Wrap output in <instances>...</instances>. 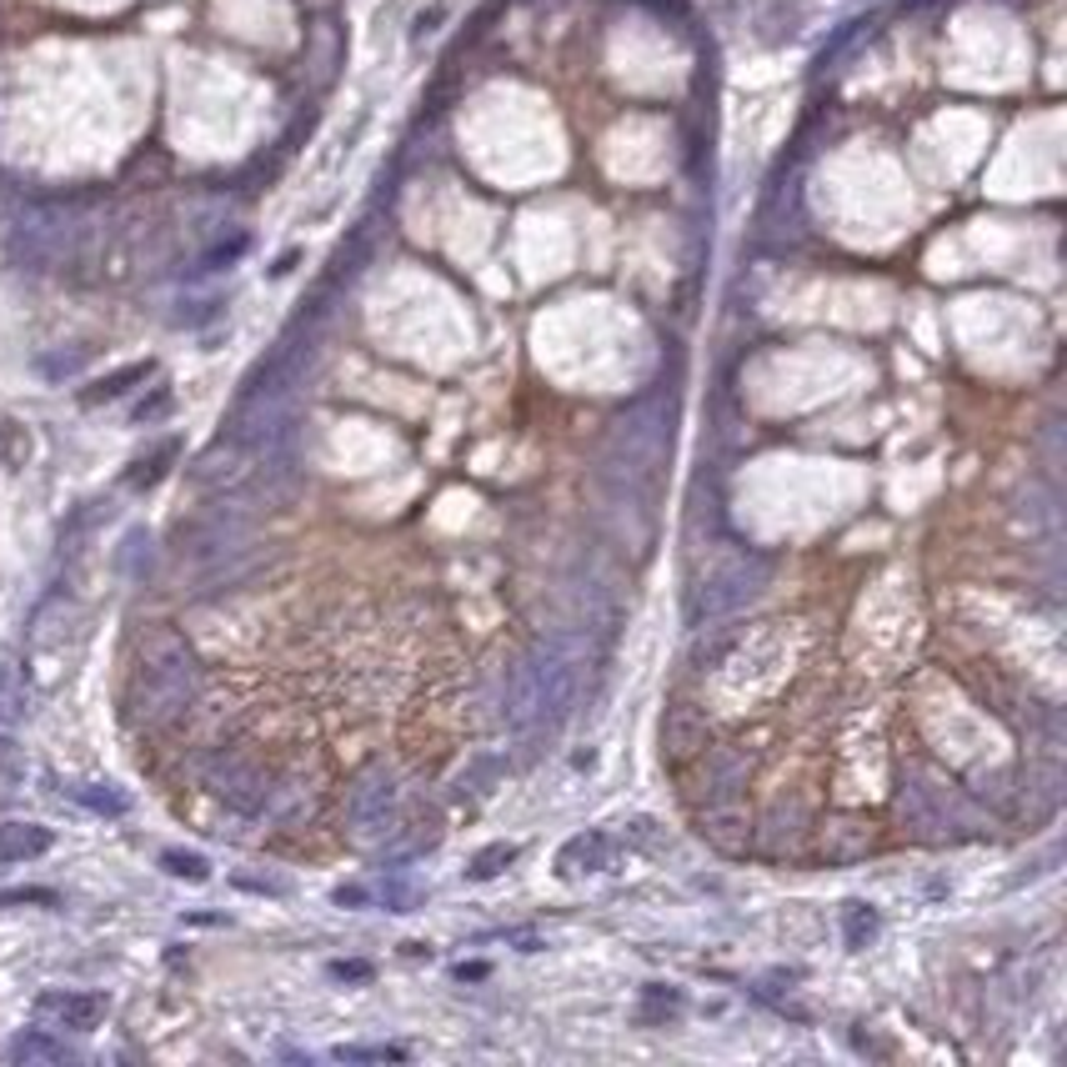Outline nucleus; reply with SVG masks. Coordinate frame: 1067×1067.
I'll list each match as a JSON object with an SVG mask.
<instances>
[{
	"label": "nucleus",
	"instance_id": "nucleus-1",
	"mask_svg": "<svg viewBox=\"0 0 1067 1067\" xmlns=\"http://www.w3.org/2000/svg\"><path fill=\"white\" fill-rule=\"evenodd\" d=\"M196 687H201L196 652L181 636H156L146 646V657L136 662V671H131V692H125L131 722H141V727H171L196 702Z\"/></svg>",
	"mask_w": 1067,
	"mask_h": 1067
},
{
	"label": "nucleus",
	"instance_id": "nucleus-2",
	"mask_svg": "<svg viewBox=\"0 0 1067 1067\" xmlns=\"http://www.w3.org/2000/svg\"><path fill=\"white\" fill-rule=\"evenodd\" d=\"M397 802H401V787H397V772L386 767V762H372V767H361L347 787V827L356 842H376L381 832H397Z\"/></svg>",
	"mask_w": 1067,
	"mask_h": 1067
},
{
	"label": "nucleus",
	"instance_id": "nucleus-3",
	"mask_svg": "<svg viewBox=\"0 0 1067 1067\" xmlns=\"http://www.w3.org/2000/svg\"><path fill=\"white\" fill-rule=\"evenodd\" d=\"M201 772H206V787H211L221 802H231L237 812H251V817H256L266 807V797H271V772L251 757V752H241V747L211 752Z\"/></svg>",
	"mask_w": 1067,
	"mask_h": 1067
},
{
	"label": "nucleus",
	"instance_id": "nucleus-4",
	"mask_svg": "<svg viewBox=\"0 0 1067 1067\" xmlns=\"http://www.w3.org/2000/svg\"><path fill=\"white\" fill-rule=\"evenodd\" d=\"M100 1018H106V997L100 993H40L36 997V1022L56 1032H96Z\"/></svg>",
	"mask_w": 1067,
	"mask_h": 1067
},
{
	"label": "nucleus",
	"instance_id": "nucleus-5",
	"mask_svg": "<svg viewBox=\"0 0 1067 1067\" xmlns=\"http://www.w3.org/2000/svg\"><path fill=\"white\" fill-rule=\"evenodd\" d=\"M702 762V787H707V802H722V797H737L752 777V757H747L737 742H717V747H702L696 752Z\"/></svg>",
	"mask_w": 1067,
	"mask_h": 1067
},
{
	"label": "nucleus",
	"instance_id": "nucleus-6",
	"mask_svg": "<svg viewBox=\"0 0 1067 1067\" xmlns=\"http://www.w3.org/2000/svg\"><path fill=\"white\" fill-rule=\"evenodd\" d=\"M696 822H702V837L722 852H747V842H752V812L737 797L707 802V812H696Z\"/></svg>",
	"mask_w": 1067,
	"mask_h": 1067
},
{
	"label": "nucleus",
	"instance_id": "nucleus-7",
	"mask_svg": "<svg viewBox=\"0 0 1067 1067\" xmlns=\"http://www.w3.org/2000/svg\"><path fill=\"white\" fill-rule=\"evenodd\" d=\"M662 752H667L671 762H682V757H696L702 747H707V722L702 717H692V707H671L667 712V727H662Z\"/></svg>",
	"mask_w": 1067,
	"mask_h": 1067
},
{
	"label": "nucleus",
	"instance_id": "nucleus-8",
	"mask_svg": "<svg viewBox=\"0 0 1067 1067\" xmlns=\"http://www.w3.org/2000/svg\"><path fill=\"white\" fill-rule=\"evenodd\" d=\"M50 837L46 827H36V822H5L0 827V868H11V862H31V857L50 852Z\"/></svg>",
	"mask_w": 1067,
	"mask_h": 1067
},
{
	"label": "nucleus",
	"instance_id": "nucleus-9",
	"mask_svg": "<svg viewBox=\"0 0 1067 1067\" xmlns=\"http://www.w3.org/2000/svg\"><path fill=\"white\" fill-rule=\"evenodd\" d=\"M607 852H611V842L602 837V832H582V837H571V842L561 847L557 872H561V877H577V872H596V868H607Z\"/></svg>",
	"mask_w": 1067,
	"mask_h": 1067
},
{
	"label": "nucleus",
	"instance_id": "nucleus-10",
	"mask_svg": "<svg viewBox=\"0 0 1067 1067\" xmlns=\"http://www.w3.org/2000/svg\"><path fill=\"white\" fill-rule=\"evenodd\" d=\"M15 1063H71V1047L61 1038H50V1028H31L11 1043Z\"/></svg>",
	"mask_w": 1067,
	"mask_h": 1067
},
{
	"label": "nucleus",
	"instance_id": "nucleus-11",
	"mask_svg": "<svg viewBox=\"0 0 1067 1067\" xmlns=\"http://www.w3.org/2000/svg\"><path fill=\"white\" fill-rule=\"evenodd\" d=\"M146 376H150V361H136V366H125V372H116V376H100L90 391H81V401H86V407L116 401V397H125V391H131L136 381H146Z\"/></svg>",
	"mask_w": 1067,
	"mask_h": 1067
},
{
	"label": "nucleus",
	"instance_id": "nucleus-12",
	"mask_svg": "<svg viewBox=\"0 0 1067 1067\" xmlns=\"http://www.w3.org/2000/svg\"><path fill=\"white\" fill-rule=\"evenodd\" d=\"M877 927H882L877 907H868V902H847L842 907V937H847V947H868L872 937H877Z\"/></svg>",
	"mask_w": 1067,
	"mask_h": 1067
},
{
	"label": "nucleus",
	"instance_id": "nucleus-13",
	"mask_svg": "<svg viewBox=\"0 0 1067 1067\" xmlns=\"http://www.w3.org/2000/svg\"><path fill=\"white\" fill-rule=\"evenodd\" d=\"M507 862H517V842H492L486 852H476V857H472L466 877H472V882H492L501 868H507Z\"/></svg>",
	"mask_w": 1067,
	"mask_h": 1067
},
{
	"label": "nucleus",
	"instance_id": "nucleus-14",
	"mask_svg": "<svg viewBox=\"0 0 1067 1067\" xmlns=\"http://www.w3.org/2000/svg\"><path fill=\"white\" fill-rule=\"evenodd\" d=\"M175 451H181V447H175V441H161V451H156V457H141V461H136V472L125 476V482L136 486V492H146V486H156V482H161V476H166V466H171V461H175Z\"/></svg>",
	"mask_w": 1067,
	"mask_h": 1067
},
{
	"label": "nucleus",
	"instance_id": "nucleus-15",
	"mask_svg": "<svg viewBox=\"0 0 1067 1067\" xmlns=\"http://www.w3.org/2000/svg\"><path fill=\"white\" fill-rule=\"evenodd\" d=\"M75 797L90 807V812H106V817H125V797L121 792H111V787H75Z\"/></svg>",
	"mask_w": 1067,
	"mask_h": 1067
},
{
	"label": "nucleus",
	"instance_id": "nucleus-16",
	"mask_svg": "<svg viewBox=\"0 0 1067 1067\" xmlns=\"http://www.w3.org/2000/svg\"><path fill=\"white\" fill-rule=\"evenodd\" d=\"M161 862H166V872H171V877H186V882H206V877H211L206 857H196V852H166Z\"/></svg>",
	"mask_w": 1067,
	"mask_h": 1067
},
{
	"label": "nucleus",
	"instance_id": "nucleus-17",
	"mask_svg": "<svg viewBox=\"0 0 1067 1067\" xmlns=\"http://www.w3.org/2000/svg\"><path fill=\"white\" fill-rule=\"evenodd\" d=\"M15 717H21V692H15V677H11V667L0 662V727H11Z\"/></svg>",
	"mask_w": 1067,
	"mask_h": 1067
},
{
	"label": "nucleus",
	"instance_id": "nucleus-18",
	"mask_svg": "<svg viewBox=\"0 0 1067 1067\" xmlns=\"http://www.w3.org/2000/svg\"><path fill=\"white\" fill-rule=\"evenodd\" d=\"M341 1063H401V1047H336Z\"/></svg>",
	"mask_w": 1067,
	"mask_h": 1067
},
{
	"label": "nucleus",
	"instance_id": "nucleus-19",
	"mask_svg": "<svg viewBox=\"0 0 1067 1067\" xmlns=\"http://www.w3.org/2000/svg\"><path fill=\"white\" fill-rule=\"evenodd\" d=\"M166 411H171V397H166V391H161V397H150V401H141V407H136V426L156 422V416H166Z\"/></svg>",
	"mask_w": 1067,
	"mask_h": 1067
},
{
	"label": "nucleus",
	"instance_id": "nucleus-20",
	"mask_svg": "<svg viewBox=\"0 0 1067 1067\" xmlns=\"http://www.w3.org/2000/svg\"><path fill=\"white\" fill-rule=\"evenodd\" d=\"M331 978H341V982H366V978H372V962H331Z\"/></svg>",
	"mask_w": 1067,
	"mask_h": 1067
}]
</instances>
